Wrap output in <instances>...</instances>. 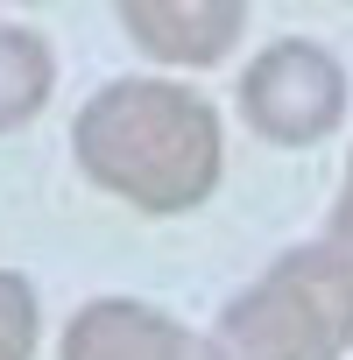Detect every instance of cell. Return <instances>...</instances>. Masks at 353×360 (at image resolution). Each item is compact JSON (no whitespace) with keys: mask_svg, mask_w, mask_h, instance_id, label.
Wrapping results in <instances>:
<instances>
[{"mask_svg":"<svg viewBox=\"0 0 353 360\" xmlns=\"http://www.w3.org/2000/svg\"><path fill=\"white\" fill-rule=\"evenodd\" d=\"M71 155L120 205L176 219V212H198L219 191V176H226V127H219V106L205 92L134 71V78H106L78 106Z\"/></svg>","mask_w":353,"mask_h":360,"instance_id":"6da1fadb","label":"cell"},{"mask_svg":"<svg viewBox=\"0 0 353 360\" xmlns=\"http://www.w3.org/2000/svg\"><path fill=\"white\" fill-rule=\"evenodd\" d=\"M226 360H346L353 353V255L332 240L283 248L226 311Z\"/></svg>","mask_w":353,"mask_h":360,"instance_id":"7a4b0ae2","label":"cell"},{"mask_svg":"<svg viewBox=\"0 0 353 360\" xmlns=\"http://www.w3.org/2000/svg\"><path fill=\"white\" fill-rule=\"evenodd\" d=\"M240 120L276 148H311L346 120V64L311 36H276L240 71Z\"/></svg>","mask_w":353,"mask_h":360,"instance_id":"3957f363","label":"cell"},{"mask_svg":"<svg viewBox=\"0 0 353 360\" xmlns=\"http://www.w3.org/2000/svg\"><path fill=\"white\" fill-rule=\"evenodd\" d=\"M57 360H226L219 339L191 332L184 318H169L141 297H92L71 311Z\"/></svg>","mask_w":353,"mask_h":360,"instance_id":"277c9868","label":"cell"},{"mask_svg":"<svg viewBox=\"0 0 353 360\" xmlns=\"http://www.w3.org/2000/svg\"><path fill=\"white\" fill-rule=\"evenodd\" d=\"M120 29L155 64L205 71V64H219L240 43L248 0H120Z\"/></svg>","mask_w":353,"mask_h":360,"instance_id":"5b68a950","label":"cell"},{"mask_svg":"<svg viewBox=\"0 0 353 360\" xmlns=\"http://www.w3.org/2000/svg\"><path fill=\"white\" fill-rule=\"evenodd\" d=\"M57 92V50L29 22H0V134H22Z\"/></svg>","mask_w":353,"mask_h":360,"instance_id":"8992f818","label":"cell"},{"mask_svg":"<svg viewBox=\"0 0 353 360\" xmlns=\"http://www.w3.org/2000/svg\"><path fill=\"white\" fill-rule=\"evenodd\" d=\"M36 339H43L36 283L22 269H0V360H36Z\"/></svg>","mask_w":353,"mask_h":360,"instance_id":"52a82bcc","label":"cell"},{"mask_svg":"<svg viewBox=\"0 0 353 360\" xmlns=\"http://www.w3.org/2000/svg\"><path fill=\"white\" fill-rule=\"evenodd\" d=\"M325 240L353 255V155H346V176H339V198H332V219H325Z\"/></svg>","mask_w":353,"mask_h":360,"instance_id":"ba28073f","label":"cell"}]
</instances>
